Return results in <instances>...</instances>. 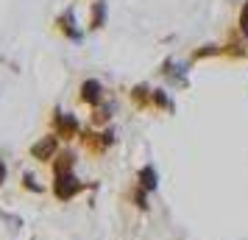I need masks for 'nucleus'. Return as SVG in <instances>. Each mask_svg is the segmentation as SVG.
Wrapping results in <instances>:
<instances>
[{
  "label": "nucleus",
  "mask_w": 248,
  "mask_h": 240,
  "mask_svg": "<svg viewBox=\"0 0 248 240\" xmlns=\"http://www.w3.org/2000/svg\"><path fill=\"white\" fill-rule=\"evenodd\" d=\"M140 182H142V187H145V190H154V187H156V171H154V168H142V173H140Z\"/></svg>",
  "instance_id": "2"
},
{
  "label": "nucleus",
  "mask_w": 248,
  "mask_h": 240,
  "mask_svg": "<svg viewBox=\"0 0 248 240\" xmlns=\"http://www.w3.org/2000/svg\"><path fill=\"white\" fill-rule=\"evenodd\" d=\"M84 98L95 101V98H98V84H84Z\"/></svg>",
  "instance_id": "3"
},
{
  "label": "nucleus",
  "mask_w": 248,
  "mask_h": 240,
  "mask_svg": "<svg viewBox=\"0 0 248 240\" xmlns=\"http://www.w3.org/2000/svg\"><path fill=\"white\" fill-rule=\"evenodd\" d=\"M78 190H81V184H76V179H73L70 173H64V176L59 173V187H56V195H59V198H70V195L78 193Z\"/></svg>",
  "instance_id": "1"
},
{
  "label": "nucleus",
  "mask_w": 248,
  "mask_h": 240,
  "mask_svg": "<svg viewBox=\"0 0 248 240\" xmlns=\"http://www.w3.org/2000/svg\"><path fill=\"white\" fill-rule=\"evenodd\" d=\"M3 179H6V165L0 162V184H3Z\"/></svg>",
  "instance_id": "4"
}]
</instances>
